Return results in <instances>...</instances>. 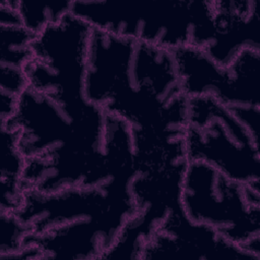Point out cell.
<instances>
[{"label":"cell","instance_id":"6da1fadb","mask_svg":"<svg viewBox=\"0 0 260 260\" xmlns=\"http://www.w3.org/2000/svg\"><path fill=\"white\" fill-rule=\"evenodd\" d=\"M0 125L17 133L26 158L25 191L94 186L132 161L124 145H105L106 112L86 99L61 101L27 87L12 117Z\"/></svg>","mask_w":260,"mask_h":260},{"label":"cell","instance_id":"7a4b0ae2","mask_svg":"<svg viewBox=\"0 0 260 260\" xmlns=\"http://www.w3.org/2000/svg\"><path fill=\"white\" fill-rule=\"evenodd\" d=\"M133 175L134 166L90 187L26 190L15 212L30 232L24 245H37L43 259H103L135 214Z\"/></svg>","mask_w":260,"mask_h":260},{"label":"cell","instance_id":"3957f363","mask_svg":"<svg viewBox=\"0 0 260 260\" xmlns=\"http://www.w3.org/2000/svg\"><path fill=\"white\" fill-rule=\"evenodd\" d=\"M134 175L131 192L135 214L104 259L141 260L147 241L162 221L182 209L181 190L189 162L184 137L164 139L132 134Z\"/></svg>","mask_w":260,"mask_h":260},{"label":"cell","instance_id":"277c9868","mask_svg":"<svg viewBox=\"0 0 260 260\" xmlns=\"http://www.w3.org/2000/svg\"><path fill=\"white\" fill-rule=\"evenodd\" d=\"M71 12L93 28L169 50L204 49L212 32V0H72Z\"/></svg>","mask_w":260,"mask_h":260},{"label":"cell","instance_id":"5b68a950","mask_svg":"<svg viewBox=\"0 0 260 260\" xmlns=\"http://www.w3.org/2000/svg\"><path fill=\"white\" fill-rule=\"evenodd\" d=\"M184 142L189 161L205 162L244 185H260V141L216 99L188 98Z\"/></svg>","mask_w":260,"mask_h":260},{"label":"cell","instance_id":"8992f818","mask_svg":"<svg viewBox=\"0 0 260 260\" xmlns=\"http://www.w3.org/2000/svg\"><path fill=\"white\" fill-rule=\"evenodd\" d=\"M181 207L191 221L242 247L260 236V185H244L205 162H188Z\"/></svg>","mask_w":260,"mask_h":260},{"label":"cell","instance_id":"52a82bcc","mask_svg":"<svg viewBox=\"0 0 260 260\" xmlns=\"http://www.w3.org/2000/svg\"><path fill=\"white\" fill-rule=\"evenodd\" d=\"M91 26L72 12L35 36L24 68L28 87L61 101L85 99L84 74Z\"/></svg>","mask_w":260,"mask_h":260},{"label":"cell","instance_id":"ba28073f","mask_svg":"<svg viewBox=\"0 0 260 260\" xmlns=\"http://www.w3.org/2000/svg\"><path fill=\"white\" fill-rule=\"evenodd\" d=\"M141 260H260L213 229L172 212L147 241Z\"/></svg>","mask_w":260,"mask_h":260},{"label":"cell","instance_id":"9c48e42d","mask_svg":"<svg viewBox=\"0 0 260 260\" xmlns=\"http://www.w3.org/2000/svg\"><path fill=\"white\" fill-rule=\"evenodd\" d=\"M211 37L202 49L218 65L229 66L246 50L260 51V14L256 0H212Z\"/></svg>","mask_w":260,"mask_h":260},{"label":"cell","instance_id":"30bf717a","mask_svg":"<svg viewBox=\"0 0 260 260\" xmlns=\"http://www.w3.org/2000/svg\"><path fill=\"white\" fill-rule=\"evenodd\" d=\"M137 41L91 27L85 62V99L105 108L133 55Z\"/></svg>","mask_w":260,"mask_h":260},{"label":"cell","instance_id":"8fae6325","mask_svg":"<svg viewBox=\"0 0 260 260\" xmlns=\"http://www.w3.org/2000/svg\"><path fill=\"white\" fill-rule=\"evenodd\" d=\"M183 92L187 98L209 95L220 101L226 86V67L214 62L202 49L184 46L173 50Z\"/></svg>","mask_w":260,"mask_h":260},{"label":"cell","instance_id":"7c38bea8","mask_svg":"<svg viewBox=\"0 0 260 260\" xmlns=\"http://www.w3.org/2000/svg\"><path fill=\"white\" fill-rule=\"evenodd\" d=\"M36 35L23 25H0V91L19 96L27 87L24 68Z\"/></svg>","mask_w":260,"mask_h":260},{"label":"cell","instance_id":"4fadbf2b","mask_svg":"<svg viewBox=\"0 0 260 260\" xmlns=\"http://www.w3.org/2000/svg\"><path fill=\"white\" fill-rule=\"evenodd\" d=\"M0 211L16 212L25 193L23 174L26 158L19 149L16 131L0 125Z\"/></svg>","mask_w":260,"mask_h":260},{"label":"cell","instance_id":"5bb4252c","mask_svg":"<svg viewBox=\"0 0 260 260\" xmlns=\"http://www.w3.org/2000/svg\"><path fill=\"white\" fill-rule=\"evenodd\" d=\"M226 69V89L220 103L229 109L260 107V51L242 52Z\"/></svg>","mask_w":260,"mask_h":260},{"label":"cell","instance_id":"9a60e30c","mask_svg":"<svg viewBox=\"0 0 260 260\" xmlns=\"http://www.w3.org/2000/svg\"><path fill=\"white\" fill-rule=\"evenodd\" d=\"M71 7L72 0L48 3L16 0V9L22 25L34 35H38L49 25L60 21L71 12Z\"/></svg>","mask_w":260,"mask_h":260},{"label":"cell","instance_id":"2e32d148","mask_svg":"<svg viewBox=\"0 0 260 260\" xmlns=\"http://www.w3.org/2000/svg\"><path fill=\"white\" fill-rule=\"evenodd\" d=\"M29 230L15 212L0 211V260H7L24 247Z\"/></svg>","mask_w":260,"mask_h":260},{"label":"cell","instance_id":"e0dca14e","mask_svg":"<svg viewBox=\"0 0 260 260\" xmlns=\"http://www.w3.org/2000/svg\"><path fill=\"white\" fill-rule=\"evenodd\" d=\"M246 126L250 133L260 141V107L230 109Z\"/></svg>","mask_w":260,"mask_h":260},{"label":"cell","instance_id":"ac0fdd59","mask_svg":"<svg viewBox=\"0 0 260 260\" xmlns=\"http://www.w3.org/2000/svg\"><path fill=\"white\" fill-rule=\"evenodd\" d=\"M0 25H22L20 15L16 9V0L0 1Z\"/></svg>","mask_w":260,"mask_h":260}]
</instances>
